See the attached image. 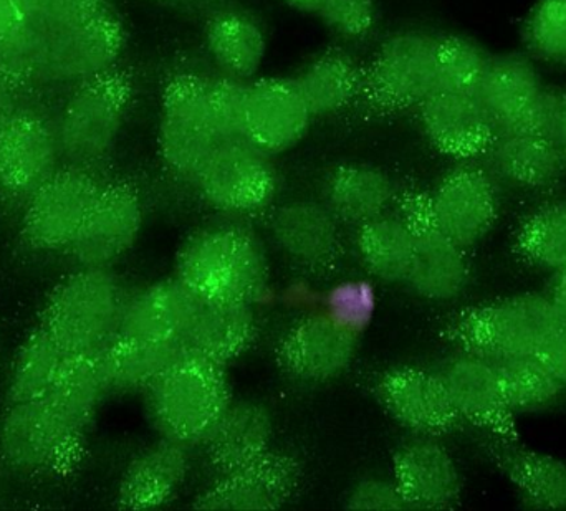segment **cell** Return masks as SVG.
<instances>
[{"mask_svg":"<svg viewBox=\"0 0 566 511\" xmlns=\"http://www.w3.org/2000/svg\"><path fill=\"white\" fill-rule=\"evenodd\" d=\"M271 416L264 407L248 401L229 403L205 444L211 462L222 472L248 466L271 453Z\"/></svg>","mask_w":566,"mask_h":511,"instance_id":"1f68e13d","label":"cell"},{"mask_svg":"<svg viewBox=\"0 0 566 511\" xmlns=\"http://www.w3.org/2000/svg\"><path fill=\"white\" fill-rule=\"evenodd\" d=\"M376 307L378 294L371 281L366 280L342 281L325 298L326 317L355 334L371 323Z\"/></svg>","mask_w":566,"mask_h":511,"instance_id":"60d3db41","label":"cell"},{"mask_svg":"<svg viewBox=\"0 0 566 511\" xmlns=\"http://www.w3.org/2000/svg\"><path fill=\"white\" fill-rule=\"evenodd\" d=\"M205 45L218 73L241 82L255 79L268 56L264 26L241 10H216L206 23Z\"/></svg>","mask_w":566,"mask_h":511,"instance_id":"f1b7e54d","label":"cell"},{"mask_svg":"<svg viewBox=\"0 0 566 511\" xmlns=\"http://www.w3.org/2000/svg\"><path fill=\"white\" fill-rule=\"evenodd\" d=\"M489 56L474 40L461 35L441 36L438 89L475 92Z\"/></svg>","mask_w":566,"mask_h":511,"instance_id":"ab89813d","label":"cell"},{"mask_svg":"<svg viewBox=\"0 0 566 511\" xmlns=\"http://www.w3.org/2000/svg\"><path fill=\"white\" fill-rule=\"evenodd\" d=\"M22 20L19 0H0V49L15 35Z\"/></svg>","mask_w":566,"mask_h":511,"instance_id":"681fc988","label":"cell"},{"mask_svg":"<svg viewBox=\"0 0 566 511\" xmlns=\"http://www.w3.org/2000/svg\"><path fill=\"white\" fill-rule=\"evenodd\" d=\"M399 205L415 228L411 264L405 284L424 300L448 301L459 297L471 278L468 251L459 247L431 221L424 192L399 195Z\"/></svg>","mask_w":566,"mask_h":511,"instance_id":"5bb4252c","label":"cell"},{"mask_svg":"<svg viewBox=\"0 0 566 511\" xmlns=\"http://www.w3.org/2000/svg\"><path fill=\"white\" fill-rule=\"evenodd\" d=\"M534 358L566 390V317L564 315L552 328L547 338L542 341Z\"/></svg>","mask_w":566,"mask_h":511,"instance_id":"7dc6e473","label":"cell"},{"mask_svg":"<svg viewBox=\"0 0 566 511\" xmlns=\"http://www.w3.org/2000/svg\"><path fill=\"white\" fill-rule=\"evenodd\" d=\"M185 354L179 344L133 340L118 334L99 351L98 363L108 390L146 391Z\"/></svg>","mask_w":566,"mask_h":511,"instance_id":"e575fe53","label":"cell"},{"mask_svg":"<svg viewBox=\"0 0 566 511\" xmlns=\"http://www.w3.org/2000/svg\"><path fill=\"white\" fill-rule=\"evenodd\" d=\"M415 228L405 209H396L358 227L359 257L366 270L386 284H405L411 264Z\"/></svg>","mask_w":566,"mask_h":511,"instance_id":"d6a6232c","label":"cell"},{"mask_svg":"<svg viewBox=\"0 0 566 511\" xmlns=\"http://www.w3.org/2000/svg\"><path fill=\"white\" fill-rule=\"evenodd\" d=\"M326 26L343 39H361L376 22L375 0H325L318 13Z\"/></svg>","mask_w":566,"mask_h":511,"instance_id":"ee69618b","label":"cell"},{"mask_svg":"<svg viewBox=\"0 0 566 511\" xmlns=\"http://www.w3.org/2000/svg\"><path fill=\"white\" fill-rule=\"evenodd\" d=\"M431 221L464 251L481 244L499 219V194L488 169L462 166L424 194Z\"/></svg>","mask_w":566,"mask_h":511,"instance_id":"9a60e30c","label":"cell"},{"mask_svg":"<svg viewBox=\"0 0 566 511\" xmlns=\"http://www.w3.org/2000/svg\"><path fill=\"white\" fill-rule=\"evenodd\" d=\"M80 430L49 397L7 404L0 419V456L30 476L65 472L82 450Z\"/></svg>","mask_w":566,"mask_h":511,"instance_id":"ba28073f","label":"cell"},{"mask_svg":"<svg viewBox=\"0 0 566 511\" xmlns=\"http://www.w3.org/2000/svg\"><path fill=\"white\" fill-rule=\"evenodd\" d=\"M55 119L25 103L0 129V204L23 207L60 168Z\"/></svg>","mask_w":566,"mask_h":511,"instance_id":"7c38bea8","label":"cell"},{"mask_svg":"<svg viewBox=\"0 0 566 511\" xmlns=\"http://www.w3.org/2000/svg\"><path fill=\"white\" fill-rule=\"evenodd\" d=\"M300 483L292 457L269 453L248 466L222 472L196 507L209 510H269L285 505Z\"/></svg>","mask_w":566,"mask_h":511,"instance_id":"ffe728a7","label":"cell"},{"mask_svg":"<svg viewBox=\"0 0 566 511\" xmlns=\"http://www.w3.org/2000/svg\"><path fill=\"white\" fill-rule=\"evenodd\" d=\"M560 317L548 295H512L454 311L441 337L458 351L489 360L534 356Z\"/></svg>","mask_w":566,"mask_h":511,"instance_id":"3957f363","label":"cell"},{"mask_svg":"<svg viewBox=\"0 0 566 511\" xmlns=\"http://www.w3.org/2000/svg\"><path fill=\"white\" fill-rule=\"evenodd\" d=\"M545 85L534 58L522 53L489 56L484 75L475 88L495 132L518 131Z\"/></svg>","mask_w":566,"mask_h":511,"instance_id":"cb8c5ba5","label":"cell"},{"mask_svg":"<svg viewBox=\"0 0 566 511\" xmlns=\"http://www.w3.org/2000/svg\"><path fill=\"white\" fill-rule=\"evenodd\" d=\"M489 462L514 486L528 509L566 510V462L518 443L489 436L482 443Z\"/></svg>","mask_w":566,"mask_h":511,"instance_id":"d4e9b609","label":"cell"},{"mask_svg":"<svg viewBox=\"0 0 566 511\" xmlns=\"http://www.w3.org/2000/svg\"><path fill=\"white\" fill-rule=\"evenodd\" d=\"M196 301L198 294L178 277L156 281L126 300L118 334L133 340L181 347Z\"/></svg>","mask_w":566,"mask_h":511,"instance_id":"4316f807","label":"cell"},{"mask_svg":"<svg viewBox=\"0 0 566 511\" xmlns=\"http://www.w3.org/2000/svg\"><path fill=\"white\" fill-rule=\"evenodd\" d=\"M441 36L424 30H401L382 40L365 89L385 109L418 108L438 89ZM363 89V92H365Z\"/></svg>","mask_w":566,"mask_h":511,"instance_id":"8fae6325","label":"cell"},{"mask_svg":"<svg viewBox=\"0 0 566 511\" xmlns=\"http://www.w3.org/2000/svg\"><path fill=\"white\" fill-rule=\"evenodd\" d=\"M398 185L382 169L345 164L326 179L325 204L346 224L361 227L398 205Z\"/></svg>","mask_w":566,"mask_h":511,"instance_id":"4dcf8cb0","label":"cell"},{"mask_svg":"<svg viewBox=\"0 0 566 511\" xmlns=\"http://www.w3.org/2000/svg\"><path fill=\"white\" fill-rule=\"evenodd\" d=\"M199 2L209 3V6H224L229 0H199Z\"/></svg>","mask_w":566,"mask_h":511,"instance_id":"db71d44e","label":"cell"},{"mask_svg":"<svg viewBox=\"0 0 566 511\" xmlns=\"http://www.w3.org/2000/svg\"><path fill=\"white\" fill-rule=\"evenodd\" d=\"M249 83L221 73L209 75V96L222 139L244 138Z\"/></svg>","mask_w":566,"mask_h":511,"instance_id":"7bdbcfd3","label":"cell"},{"mask_svg":"<svg viewBox=\"0 0 566 511\" xmlns=\"http://www.w3.org/2000/svg\"><path fill=\"white\" fill-rule=\"evenodd\" d=\"M356 354V334L325 313L300 318L283 334L279 358L293 376L328 381L348 370Z\"/></svg>","mask_w":566,"mask_h":511,"instance_id":"603a6c76","label":"cell"},{"mask_svg":"<svg viewBox=\"0 0 566 511\" xmlns=\"http://www.w3.org/2000/svg\"><path fill=\"white\" fill-rule=\"evenodd\" d=\"M222 141L209 96V75L182 72L172 76L163 95L158 126V149L165 168L192 184Z\"/></svg>","mask_w":566,"mask_h":511,"instance_id":"52a82bcc","label":"cell"},{"mask_svg":"<svg viewBox=\"0 0 566 511\" xmlns=\"http://www.w3.org/2000/svg\"><path fill=\"white\" fill-rule=\"evenodd\" d=\"M189 472L186 444L165 439L139 454L123 476L119 509H156L172 499Z\"/></svg>","mask_w":566,"mask_h":511,"instance_id":"f546056e","label":"cell"},{"mask_svg":"<svg viewBox=\"0 0 566 511\" xmlns=\"http://www.w3.org/2000/svg\"><path fill=\"white\" fill-rule=\"evenodd\" d=\"M484 158L499 178L528 191H551L566 174L558 146L532 132H495Z\"/></svg>","mask_w":566,"mask_h":511,"instance_id":"83f0119b","label":"cell"},{"mask_svg":"<svg viewBox=\"0 0 566 511\" xmlns=\"http://www.w3.org/2000/svg\"><path fill=\"white\" fill-rule=\"evenodd\" d=\"M255 327L252 304L198 295L181 347L186 354L224 364L248 350L254 340Z\"/></svg>","mask_w":566,"mask_h":511,"instance_id":"484cf974","label":"cell"},{"mask_svg":"<svg viewBox=\"0 0 566 511\" xmlns=\"http://www.w3.org/2000/svg\"><path fill=\"white\" fill-rule=\"evenodd\" d=\"M103 188L95 168L66 164L56 169L23 205V244L40 252L69 248Z\"/></svg>","mask_w":566,"mask_h":511,"instance_id":"9c48e42d","label":"cell"},{"mask_svg":"<svg viewBox=\"0 0 566 511\" xmlns=\"http://www.w3.org/2000/svg\"><path fill=\"white\" fill-rule=\"evenodd\" d=\"M313 115L295 78H255L249 83L244 139L268 155H281L305 138Z\"/></svg>","mask_w":566,"mask_h":511,"instance_id":"ac0fdd59","label":"cell"},{"mask_svg":"<svg viewBox=\"0 0 566 511\" xmlns=\"http://www.w3.org/2000/svg\"><path fill=\"white\" fill-rule=\"evenodd\" d=\"M264 248L239 224H214L196 232L178 255V278L216 300L254 304L268 284Z\"/></svg>","mask_w":566,"mask_h":511,"instance_id":"7a4b0ae2","label":"cell"},{"mask_svg":"<svg viewBox=\"0 0 566 511\" xmlns=\"http://www.w3.org/2000/svg\"><path fill=\"white\" fill-rule=\"evenodd\" d=\"M23 92H25V86L0 72V129L25 105Z\"/></svg>","mask_w":566,"mask_h":511,"instance_id":"c3c4849f","label":"cell"},{"mask_svg":"<svg viewBox=\"0 0 566 511\" xmlns=\"http://www.w3.org/2000/svg\"><path fill=\"white\" fill-rule=\"evenodd\" d=\"M72 354L62 350L49 331L36 324L23 340L7 386V404L39 400L45 396L62 374Z\"/></svg>","mask_w":566,"mask_h":511,"instance_id":"8d00e7d4","label":"cell"},{"mask_svg":"<svg viewBox=\"0 0 566 511\" xmlns=\"http://www.w3.org/2000/svg\"><path fill=\"white\" fill-rule=\"evenodd\" d=\"M192 185L206 204L228 215H251L269 207L279 178L271 155L244 138L219 142Z\"/></svg>","mask_w":566,"mask_h":511,"instance_id":"30bf717a","label":"cell"},{"mask_svg":"<svg viewBox=\"0 0 566 511\" xmlns=\"http://www.w3.org/2000/svg\"><path fill=\"white\" fill-rule=\"evenodd\" d=\"M419 123L432 146L455 159L484 158L495 128L474 92L436 89L418 106Z\"/></svg>","mask_w":566,"mask_h":511,"instance_id":"d6986e66","label":"cell"},{"mask_svg":"<svg viewBox=\"0 0 566 511\" xmlns=\"http://www.w3.org/2000/svg\"><path fill=\"white\" fill-rule=\"evenodd\" d=\"M271 232L283 257L308 274L332 270L342 257L339 221L325 202H283L272 212Z\"/></svg>","mask_w":566,"mask_h":511,"instance_id":"e0dca14e","label":"cell"},{"mask_svg":"<svg viewBox=\"0 0 566 511\" xmlns=\"http://www.w3.org/2000/svg\"><path fill=\"white\" fill-rule=\"evenodd\" d=\"M346 507L353 510H401L409 509L405 496L395 479H368L359 482L349 492Z\"/></svg>","mask_w":566,"mask_h":511,"instance_id":"bcb514c9","label":"cell"},{"mask_svg":"<svg viewBox=\"0 0 566 511\" xmlns=\"http://www.w3.org/2000/svg\"><path fill=\"white\" fill-rule=\"evenodd\" d=\"M565 121L566 93L545 86L518 131L542 136L557 145V138Z\"/></svg>","mask_w":566,"mask_h":511,"instance_id":"f6af8a7d","label":"cell"},{"mask_svg":"<svg viewBox=\"0 0 566 511\" xmlns=\"http://www.w3.org/2000/svg\"><path fill=\"white\" fill-rule=\"evenodd\" d=\"M522 40L532 58L566 68V0H535Z\"/></svg>","mask_w":566,"mask_h":511,"instance_id":"f35d334b","label":"cell"},{"mask_svg":"<svg viewBox=\"0 0 566 511\" xmlns=\"http://www.w3.org/2000/svg\"><path fill=\"white\" fill-rule=\"evenodd\" d=\"M222 364L185 354L146 387L149 413L168 439L205 443L229 406Z\"/></svg>","mask_w":566,"mask_h":511,"instance_id":"5b68a950","label":"cell"},{"mask_svg":"<svg viewBox=\"0 0 566 511\" xmlns=\"http://www.w3.org/2000/svg\"><path fill=\"white\" fill-rule=\"evenodd\" d=\"M378 394L388 413L418 436H442L462 424L438 373L396 368L379 377Z\"/></svg>","mask_w":566,"mask_h":511,"instance_id":"44dd1931","label":"cell"},{"mask_svg":"<svg viewBox=\"0 0 566 511\" xmlns=\"http://www.w3.org/2000/svg\"><path fill=\"white\" fill-rule=\"evenodd\" d=\"M123 46L125 30L108 9L49 33L20 25L0 49V72L25 88H76L115 72Z\"/></svg>","mask_w":566,"mask_h":511,"instance_id":"6da1fadb","label":"cell"},{"mask_svg":"<svg viewBox=\"0 0 566 511\" xmlns=\"http://www.w3.org/2000/svg\"><path fill=\"white\" fill-rule=\"evenodd\" d=\"M438 374L461 423L471 424L495 439L522 440L517 413L509 404L501 376L489 358L459 351L442 364Z\"/></svg>","mask_w":566,"mask_h":511,"instance_id":"4fadbf2b","label":"cell"},{"mask_svg":"<svg viewBox=\"0 0 566 511\" xmlns=\"http://www.w3.org/2000/svg\"><path fill=\"white\" fill-rule=\"evenodd\" d=\"M145 207L125 182L105 184L69 251L82 267H108L138 241Z\"/></svg>","mask_w":566,"mask_h":511,"instance_id":"2e32d148","label":"cell"},{"mask_svg":"<svg viewBox=\"0 0 566 511\" xmlns=\"http://www.w3.org/2000/svg\"><path fill=\"white\" fill-rule=\"evenodd\" d=\"M548 297L552 298V301H554L555 307L560 310V313L566 317V268L555 274Z\"/></svg>","mask_w":566,"mask_h":511,"instance_id":"f907efd6","label":"cell"},{"mask_svg":"<svg viewBox=\"0 0 566 511\" xmlns=\"http://www.w3.org/2000/svg\"><path fill=\"white\" fill-rule=\"evenodd\" d=\"M22 25L36 33L65 29L106 9L105 0H19Z\"/></svg>","mask_w":566,"mask_h":511,"instance_id":"b9f144b4","label":"cell"},{"mask_svg":"<svg viewBox=\"0 0 566 511\" xmlns=\"http://www.w3.org/2000/svg\"><path fill=\"white\" fill-rule=\"evenodd\" d=\"M282 2L290 7V9L296 10V12L318 15L322 12L325 0H282Z\"/></svg>","mask_w":566,"mask_h":511,"instance_id":"816d5d0a","label":"cell"},{"mask_svg":"<svg viewBox=\"0 0 566 511\" xmlns=\"http://www.w3.org/2000/svg\"><path fill=\"white\" fill-rule=\"evenodd\" d=\"M129 102L132 82L116 70L72 88L53 118L66 164L95 168L105 161L118 142Z\"/></svg>","mask_w":566,"mask_h":511,"instance_id":"8992f818","label":"cell"},{"mask_svg":"<svg viewBox=\"0 0 566 511\" xmlns=\"http://www.w3.org/2000/svg\"><path fill=\"white\" fill-rule=\"evenodd\" d=\"M557 146L558 149H560L562 156H564L566 162V121L564 128H562L560 135H558Z\"/></svg>","mask_w":566,"mask_h":511,"instance_id":"f5cc1de1","label":"cell"},{"mask_svg":"<svg viewBox=\"0 0 566 511\" xmlns=\"http://www.w3.org/2000/svg\"><path fill=\"white\" fill-rule=\"evenodd\" d=\"M395 482L409 509H455L464 490L454 457L432 436H418L398 450Z\"/></svg>","mask_w":566,"mask_h":511,"instance_id":"7402d4cb","label":"cell"},{"mask_svg":"<svg viewBox=\"0 0 566 511\" xmlns=\"http://www.w3.org/2000/svg\"><path fill=\"white\" fill-rule=\"evenodd\" d=\"M512 254L527 267L566 268V199L548 201L528 212L512 232Z\"/></svg>","mask_w":566,"mask_h":511,"instance_id":"d590c367","label":"cell"},{"mask_svg":"<svg viewBox=\"0 0 566 511\" xmlns=\"http://www.w3.org/2000/svg\"><path fill=\"white\" fill-rule=\"evenodd\" d=\"M125 305L108 267H82L53 288L40 324L72 356L95 354L118 337Z\"/></svg>","mask_w":566,"mask_h":511,"instance_id":"277c9868","label":"cell"},{"mask_svg":"<svg viewBox=\"0 0 566 511\" xmlns=\"http://www.w3.org/2000/svg\"><path fill=\"white\" fill-rule=\"evenodd\" d=\"M295 82L313 118H325L363 95L365 73L348 53L329 50L312 60Z\"/></svg>","mask_w":566,"mask_h":511,"instance_id":"836d02e7","label":"cell"},{"mask_svg":"<svg viewBox=\"0 0 566 511\" xmlns=\"http://www.w3.org/2000/svg\"><path fill=\"white\" fill-rule=\"evenodd\" d=\"M515 413H532L557 403L565 387L534 356L491 360Z\"/></svg>","mask_w":566,"mask_h":511,"instance_id":"74e56055","label":"cell"}]
</instances>
